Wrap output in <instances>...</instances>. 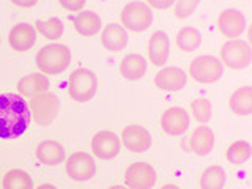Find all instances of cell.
I'll return each mask as SVG.
<instances>
[{"label":"cell","mask_w":252,"mask_h":189,"mask_svg":"<svg viewBox=\"0 0 252 189\" xmlns=\"http://www.w3.org/2000/svg\"><path fill=\"white\" fill-rule=\"evenodd\" d=\"M32 120L29 104L21 94H0V139L10 140L22 136Z\"/></svg>","instance_id":"obj_1"},{"label":"cell","mask_w":252,"mask_h":189,"mask_svg":"<svg viewBox=\"0 0 252 189\" xmlns=\"http://www.w3.org/2000/svg\"><path fill=\"white\" fill-rule=\"evenodd\" d=\"M71 63V51L63 44H47L36 54V66L43 74H60Z\"/></svg>","instance_id":"obj_2"},{"label":"cell","mask_w":252,"mask_h":189,"mask_svg":"<svg viewBox=\"0 0 252 189\" xmlns=\"http://www.w3.org/2000/svg\"><path fill=\"white\" fill-rule=\"evenodd\" d=\"M98 90V77L89 68H77L68 79L69 96L77 102L90 101Z\"/></svg>","instance_id":"obj_3"},{"label":"cell","mask_w":252,"mask_h":189,"mask_svg":"<svg viewBox=\"0 0 252 189\" xmlns=\"http://www.w3.org/2000/svg\"><path fill=\"white\" fill-rule=\"evenodd\" d=\"M30 115L38 126L51 125L60 112V99L54 93H41L30 101Z\"/></svg>","instance_id":"obj_4"},{"label":"cell","mask_w":252,"mask_h":189,"mask_svg":"<svg viewBox=\"0 0 252 189\" xmlns=\"http://www.w3.org/2000/svg\"><path fill=\"white\" fill-rule=\"evenodd\" d=\"M224 73V65L219 59L213 55H200L195 57L189 65V76L195 82L200 84H213L218 82Z\"/></svg>","instance_id":"obj_5"},{"label":"cell","mask_w":252,"mask_h":189,"mask_svg":"<svg viewBox=\"0 0 252 189\" xmlns=\"http://www.w3.org/2000/svg\"><path fill=\"white\" fill-rule=\"evenodd\" d=\"M153 22V11L144 2H131L122 11L123 29L131 32H145Z\"/></svg>","instance_id":"obj_6"},{"label":"cell","mask_w":252,"mask_h":189,"mask_svg":"<svg viewBox=\"0 0 252 189\" xmlns=\"http://www.w3.org/2000/svg\"><path fill=\"white\" fill-rule=\"evenodd\" d=\"M220 63L232 69H244L251 63V47L243 39H230L220 47Z\"/></svg>","instance_id":"obj_7"},{"label":"cell","mask_w":252,"mask_h":189,"mask_svg":"<svg viewBox=\"0 0 252 189\" xmlns=\"http://www.w3.org/2000/svg\"><path fill=\"white\" fill-rule=\"evenodd\" d=\"M156 178L155 167L147 162H134L125 172V183L129 189H152Z\"/></svg>","instance_id":"obj_8"},{"label":"cell","mask_w":252,"mask_h":189,"mask_svg":"<svg viewBox=\"0 0 252 189\" xmlns=\"http://www.w3.org/2000/svg\"><path fill=\"white\" fill-rule=\"evenodd\" d=\"M66 173L71 180L87 181L94 177V173H96V164H94V159L89 153L77 152L66 159Z\"/></svg>","instance_id":"obj_9"},{"label":"cell","mask_w":252,"mask_h":189,"mask_svg":"<svg viewBox=\"0 0 252 189\" xmlns=\"http://www.w3.org/2000/svg\"><path fill=\"white\" fill-rule=\"evenodd\" d=\"M120 139L112 131H99L92 139V152L99 159H114L120 153Z\"/></svg>","instance_id":"obj_10"},{"label":"cell","mask_w":252,"mask_h":189,"mask_svg":"<svg viewBox=\"0 0 252 189\" xmlns=\"http://www.w3.org/2000/svg\"><path fill=\"white\" fill-rule=\"evenodd\" d=\"M218 27L224 36L236 39L238 36H241L244 29H246V18L236 8H227V10L219 14Z\"/></svg>","instance_id":"obj_11"},{"label":"cell","mask_w":252,"mask_h":189,"mask_svg":"<svg viewBox=\"0 0 252 189\" xmlns=\"http://www.w3.org/2000/svg\"><path fill=\"white\" fill-rule=\"evenodd\" d=\"M122 142L132 153H144L152 147V134H150L144 126L129 125L126 126L122 132Z\"/></svg>","instance_id":"obj_12"},{"label":"cell","mask_w":252,"mask_h":189,"mask_svg":"<svg viewBox=\"0 0 252 189\" xmlns=\"http://www.w3.org/2000/svg\"><path fill=\"white\" fill-rule=\"evenodd\" d=\"M191 118L183 107H170L161 117L162 131L169 136H181L189 128Z\"/></svg>","instance_id":"obj_13"},{"label":"cell","mask_w":252,"mask_h":189,"mask_svg":"<svg viewBox=\"0 0 252 189\" xmlns=\"http://www.w3.org/2000/svg\"><path fill=\"white\" fill-rule=\"evenodd\" d=\"M188 82V76L181 68L165 66L159 69L155 76V85L164 92H178L185 89Z\"/></svg>","instance_id":"obj_14"},{"label":"cell","mask_w":252,"mask_h":189,"mask_svg":"<svg viewBox=\"0 0 252 189\" xmlns=\"http://www.w3.org/2000/svg\"><path fill=\"white\" fill-rule=\"evenodd\" d=\"M36 41V30L27 22L16 24L8 33V43L16 52H26L33 47Z\"/></svg>","instance_id":"obj_15"},{"label":"cell","mask_w":252,"mask_h":189,"mask_svg":"<svg viewBox=\"0 0 252 189\" xmlns=\"http://www.w3.org/2000/svg\"><path fill=\"white\" fill-rule=\"evenodd\" d=\"M169 51H170V43L167 33L162 30L155 32L148 41L150 62L156 66H164V63H167L169 59Z\"/></svg>","instance_id":"obj_16"},{"label":"cell","mask_w":252,"mask_h":189,"mask_svg":"<svg viewBox=\"0 0 252 189\" xmlns=\"http://www.w3.org/2000/svg\"><path fill=\"white\" fill-rule=\"evenodd\" d=\"M47 89H49V79L43 73H32L18 82V92L22 98H35L38 94L46 93Z\"/></svg>","instance_id":"obj_17"},{"label":"cell","mask_w":252,"mask_h":189,"mask_svg":"<svg viewBox=\"0 0 252 189\" xmlns=\"http://www.w3.org/2000/svg\"><path fill=\"white\" fill-rule=\"evenodd\" d=\"M101 43L110 52H120L128 44V33L118 24H109L101 33Z\"/></svg>","instance_id":"obj_18"},{"label":"cell","mask_w":252,"mask_h":189,"mask_svg":"<svg viewBox=\"0 0 252 189\" xmlns=\"http://www.w3.org/2000/svg\"><path fill=\"white\" fill-rule=\"evenodd\" d=\"M189 147L197 156H207L215 148V132L208 126H199L189 139Z\"/></svg>","instance_id":"obj_19"},{"label":"cell","mask_w":252,"mask_h":189,"mask_svg":"<svg viewBox=\"0 0 252 189\" xmlns=\"http://www.w3.org/2000/svg\"><path fill=\"white\" fill-rule=\"evenodd\" d=\"M36 158L46 165H57L65 159V148L55 140H43L36 147Z\"/></svg>","instance_id":"obj_20"},{"label":"cell","mask_w":252,"mask_h":189,"mask_svg":"<svg viewBox=\"0 0 252 189\" xmlns=\"http://www.w3.org/2000/svg\"><path fill=\"white\" fill-rule=\"evenodd\" d=\"M120 73L128 81H139L147 73V60L139 54H129L122 60Z\"/></svg>","instance_id":"obj_21"},{"label":"cell","mask_w":252,"mask_h":189,"mask_svg":"<svg viewBox=\"0 0 252 189\" xmlns=\"http://www.w3.org/2000/svg\"><path fill=\"white\" fill-rule=\"evenodd\" d=\"M73 24L77 33L82 36H93L101 30V18L93 11H81L73 18Z\"/></svg>","instance_id":"obj_22"},{"label":"cell","mask_w":252,"mask_h":189,"mask_svg":"<svg viewBox=\"0 0 252 189\" xmlns=\"http://www.w3.org/2000/svg\"><path fill=\"white\" fill-rule=\"evenodd\" d=\"M228 107L236 115H251L252 114V89L249 85L235 90L228 99Z\"/></svg>","instance_id":"obj_23"},{"label":"cell","mask_w":252,"mask_h":189,"mask_svg":"<svg viewBox=\"0 0 252 189\" xmlns=\"http://www.w3.org/2000/svg\"><path fill=\"white\" fill-rule=\"evenodd\" d=\"M175 43L180 51L194 52L195 49H199V46L202 44V35H200V32L194 27H183L177 33Z\"/></svg>","instance_id":"obj_24"},{"label":"cell","mask_w":252,"mask_h":189,"mask_svg":"<svg viewBox=\"0 0 252 189\" xmlns=\"http://www.w3.org/2000/svg\"><path fill=\"white\" fill-rule=\"evenodd\" d=\"M227 181L225 170L220 165H210L202 172L200 188L202 189H224Z\"/></svg>","instance_id":"obj_25"},{"label":"cell","mask_w":252,"mask_h":189,"mask_svg":"<svg viewBox=\"0 0 252 189\" xmlns=\"http://www.w3.org/2000/svg\"><path fill=\"white\" fill-rule=\"evenodd\" d=\"M3 189H33V180L26 170L13 169L3 177Z\"/></svg>","instance_id":"obj_26"},{"label":"cell","mask_w":252,"mask_h":189,"mask_svg":"<svg viewBox=\"0 0 252 189\" xmlns=\"http://www.w3.org/2000/svg\"><path fill=\"white\" fill-rule=\"evenodd\" d=\"M251 153H252V147L249 142L246 140H236L233 144L227 148V161L230 164H235V165H240V164H244L249 158H251Z\"/></svg>","instance_id":"obj_27"},{"label":"cell","mask_w":252,"mask_h":189,"mask_svg":"<svg viewBox=\"0 0 252 189\" xmlns=\"http://www.w3.org/2000/svg\"><path fill=\"white\" fill-rule=\"evenodd\" d=\"M35 30H38L43 36L49 39H59L65 32V26L59 18H51L47 21H36Z\"/></svg>","instance_id":"obj_28"},{"label":"cell","mask_w":252,"mask_h":189,"mask_svg":"<svg viewBox=\"0 0 252 189\" xmlns=\"http://www.w3.org/2000/svg\"><path fill=\"white\" fill-rule=\"evenodd\" d=\"M191 110L194 118L199 123H208L211 120V102L207 98H197L191 102Z\"/></svg>","instance_id":"obj_29"},{"label":"cell","mask_w":252,"mask_h":189,"mask_svg":"<svg viewBox=\"0 0 252 189\" xmlns=\"http://www.w3.org/2000/svg\"><path fill=\"white\" fill-rule=\"evenodd\" d=\"M175 16L178 19L189 18L197 6H199V0H180L175 5Z\"/></svg>","instance_id":"obj_30"},{"label":"cell","mask_w":252,"mask_h":189,"mask_svg":"<svg viewBox=\"0 0 252 189\" xmlns=\"http://www.w3.org/2000/svg\"><path fill=\"white\" fill-rule=\"evenodd\" d=\"M59 5L68 11H79L85 6V2L84 0H60Z\"/></svg>","instance_id":"obj_31"},{"label":"cell","mask_w":252,"mask_h":189,"mask_svg":"<svg viewBox=\"0 0 252 189\" xmlns=\"http://www.w3.org/2000/svg\"><path fill=\"white\" fill-rule=\"evenodd\" d=\"M148 8H158V10H165V8H170L175 5L173 0H148Z\"/></svg>","instance_id":"obj_32"},{"label":"cell","mask_w":252,"mask_h":189,"mask_svg":"<svg viewBox=\"0 0 252 189\" xmlns=\"http://www.w3.org/2000/svg\"><path fill=\"white\" fill-rule=\"evenodd\" d=\"M13 3L14 5H18V6H33L35 5V2H33V0H32V2H19V0H13Z\"/></svg>","instance_id":"obj_33"},{"label":"cell","mask_w":252,"mask_h":189,"mask_svg":"<svg viewBox=\"0 0 252 189\" xmlns=\"http://www.w3.org/2000/svg\"><path fill=\"white\" fill-rule=\"evenodd\" d=\"M36 189H57V188L52 186V185H41V186H38Z\"/></svg>","instance_id":"obj_34"},{"label":"cell","mask_w":252,"mask_h":189,"mask_svg":"<svg viewBox=\"0 0 252 189\" xmlns=\"http://www.w3.org/2000/svg\"><path fill=\"white\" fill-rule=\"evenodd\" d=\"M161 189H180L178 186H175V185H164Z\"/></svg>","instance_id":"obj_35"},{"label":"cell","mask_w":252,"mask_h":189,"mask_svg":"<svg viewBox=\"0 0 252 189\" xmlns=\"http://www.w3.org/2000/svg\"><path fill=\"white\" fill-rule=\"evenodd\" d=\"M109 189H126V186H112V188H109Z\"/></svg>","instance_id":"obj_36"}]
</instances>
